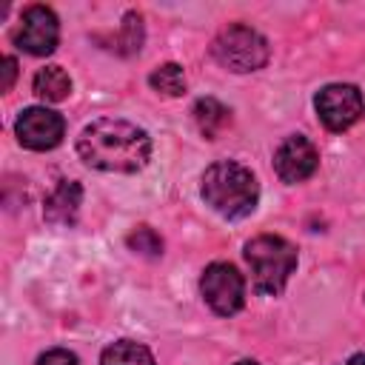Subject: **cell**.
Instances as JSON below:
<instances>
[{
    "instance_id": "cell-8",
    "label": "cell",
    "mask_w": 365,
    "mask_h": 365,
    "mask_svg": "<svg viewBox=\"0 0 365 365\" xmlns=\"http://www.w3.org/2000/svg\"><path fill=\"white\" fill-rule=\"evenodd\" d=\"M14 131H17L20 145H26L31 151H48L63 140L66 123L57 111H51L46 106H34V108H26L17 117Z\"/></svg>"
},
{
    "instance_id": "cell-17",
    "label": "cell",
    "mask_w": 365,
    "mask_h": 365,
    "mask_svg": "<svg viewBox=\"0 0 365 365\" xmlns=\"http://www.w3.org/2000/svg\"><path fill=\"white\" fill-rule=\"evenodd\" d=\"M37 365H80V362H77V356H74L71 351H63V348H54V351H48V354H43V356L37 359Z\"/></svg>"
},
{
    "instance_id": "cell-4",
    "label": "cell",
    "mask_w": 365,
    "mask_h": 365,
    "mask_svg": "<svg viewBox=\"0 0 365 365\" xmlns=\"http://www.w3.org/2000/svg\"><path fill=\"white\" fill-rule=\"evenodd\" d=\"M211 54L228 71L245 74V71H257L268 63V40L259 31H254L242 23H234L214 37Z\"/></svg>"
},
{
    "instance_id": "cell-10",
    "label": "cell",
    "mask_w": 365,
    "mask_h": 365,
    "mask_svg": "<svg viewBox=\"0 0 365 365\" xmlns=\"http://www.w3.org/2000/svg\"><path fill=\"white\" fill-rule=\"evenodd\" d=\"M80 202H83V188H80V182H74V180H60L57 188L46 197L43 217H46L51 225H71V222L77 220Z\"/></svg>"
},
{
    "instance_id": "cell-16",
    "label": "cell",
    "mask_w": 365,
    "mask_h": 365,
    "mask_svg": "<svg viewBox=\"0 0 365 365\" xmlns=\"http://www.w3.org/2000/svg\"><path fill=\"white\" fill-rule=\"evenodd\" d=\"M128 248L134 251V254H140V257H148V259H154V257H160L163 254V240H160V234L154 231V228H148V225H140V228H134L131 234H128Z\"/></svg>"
},
{
    "instance_id": "cell-5",
    "label": "cell",
    "mask_w": 365,
    "mask_h": 365,
    "mask_svg": "<svg viewBox=\"0 0 365 365\" xmlns=\"http://www.w3.org/2000/svg\"><path fill=\"white\" fill-rule=\"evenodd\" d=\"M200 291H202V299L208 302V308L220 317L237 314L245 302V279L228 262H211L202 271Z\"/></svg>"
},
{
    "instance_id": "cell-13",
    "label": "cell",
    "mask_w": 365,
    "mask_h": 365,
    "mask_svg": "<svg viewBox=\"0 0 365 365\" xmlns=\"http://www.w3.org/2000/svg\"><path fill=\"white\" fill-rule=\"evenodd\" d=\"M100 365H154V356L145 345L120 339V342H111L100 354Z\"/></svg>"
},
{
    "instance_id": "cell-12",
    "label": "cell",
    "mask_w": 365,
    "mask_h": 365,
    "mask_svg": "<svg viewBox=\"0 0 365 365\" xmlns=\"http://www.w3.org/2000/svg\"><path fill=\"white\" fill-rule=\"evenodd\" d=\"M68 91H71V80L60 66H46L34 74V94L40 100L60 103V100L68 97Z\"/></svg>"
},
{
    "instance_id": "cell-9",
    "label": "cell",
    "mask_w": 365,
    "mask_h": 365,
    "mask_svg": "<svg viewBox=\"0 0 365 365\" xmlns=\"http://www.w3.org/2000/svg\"><path fill=\"white\" fill-rule=\"evenodd\" d=\"M317 165H319L317 145L302 134L285 137L274 151V168L282 182H302L317 171Z\"/></svg>"
},
{
    "instance_id": "cell-19",
    "label": "cell",
    "mask_w": 365,
    "mask_h": 365,
    "mask_svg": "<svg viewBox=\"0 0 365 365\" xmlns=\"http://www.w3.org/2000/svg\"><path fill=\"white\" fill-rule=\"evenodd\" d=\"M345 365H365V354H354V356H351Z\"/></svg>"
},
{
    "instance_id": "cell-20",
    "label": "cell",
    "mask_w": 365,
    "mask_h": 365,
    "mask_svg": "<svg viewBox=\"0 0 365 365\" xmlns=\"http://www.w3.org/2000/svg\"><path fill=\"white\" fill-rule=\"evenodd\" d=\"M237 365H259V362H254V359H240Z\"/></svg>"
},
{
    "instance_id": "cell-1",
    "label": "cell",
    "mask_w": 365,
    "mask_h": 365,
    "mask_svg": "<svg viewBox=\"0 0 365 365\" xmlns=\"http://www.w3.org/2000/svg\"><path fill=\"white\" fill-rule=\"evenodd\" d=\"M77 154L86 165L111 174H134L151 157V140L128 120L100 117L77 137Z\"/></svg>"
},
{
    "instance_id": "cell-2",
    "label": "cell",
    "mask_w": 365,
    "mask_h": 365,
    "mask_svg": "<svg viewBox=\"0 0 365 365\" xmlns=\"http://www.w3.org/2000/svg\"><path fill=\"white\" fill-rule=\"evenodd\" d=\"M202 200L222 217H245L257 208L259 200V185L254 174L234 163V160H220L205 168L202 174Z\"/></svg>"
},
{
    "instance_id": "cell-7",
    "label": "cell",
    "mask_w": 365,
    "mask_h": 365,
    "mask_svg": "<svg viewBox=\"0 0 365 365\" xmlns=\"http://www.w3.org/2000/svg\"><path fill=\"white\" fill-rule=\"evenodd\" d=\"M57 40H60L57 14L46 6H29L20 17V29L14 31L17 48H23L34 57H46L57 48Z\"/></svg>"
},
{
    "instance_id": "cell-15",
    "label": "cell",
    "mask_w": 365,
    "mask_h": 365,
    "mask_svg": "<svg viewBox=\"0 0 365 365\" xmlns=\"http://www.w3.org/2000/svg\"><path fill=\"white\" fill-rule=\"evenodd\" d=\"M114 43H117L114 48H117L120 54H134V51H140V46H143V20H140L137 11H128V14L123 17V26H120Z\"/></svg>"
},
{
    "instance_id": "cell-6",
    "label": "cell",
    "mask_w": 365,
    "mask_h": 365,
    "mask_svg": "<svg viewBox=\"0 0 365 365\" xmlns=\"http://www.w3.org/2000/svg\"><path fill=\"white\" fill-rule=\"evenodd\" d=\"M317 114L328 131H345L365 114V100L356 86L348 83H331L314 97Z\"/></svg>"
},
{
    "instance_id": "cell-18",
    "label": "cell",
    "mask_w": 365,
    "mask_h": 365,
    "mask_svg": "<svg viewBox=\"0 0 365 365\" xmlns=\"http://www.w3.org/2000/svg\"><path fill=\"white\" fill-rule=\"evenodd\" d=\"M14 77H17V60L14 57H3V91H11L14 86Z\"/></svg>"
},
{
    "instance_id": "cell-11",
    "label": "cell",
    "mask_w": 365,
    "mask_h": 365,
    "mask_svg": "<svg viewBox=\"0 0 365 365\" xmlns=\"http://www.w3.org/2000/svg\"><path fill=\"white\" fill-rule=\"evenodd\" d=\"M194 123L205 140H217L231 125V111L214 97H200L194 103Z\"/></svg>"
},
{
    "instance_id": "cell-3",
    "label": "cell",
    "mask_w": 365,
    "mask_h": 365,
    "mask_svg": "<svg viewBox=\"0 0 365 365\" xmlns=\"http://www.w3.org/2000/svg\"><path fill=\"white\" fill-rule=\"evenodd\" d=\"M245 262L259 294H279L297 268V248L282 237L262 234L245 245Z\"/></svg>"
},
{
    "instance_id": "cell-14",
    "label": "cell",
    "mask_w": 365,
    "mask_h": 365,
    "mask_svg": "<svg viewBox=\"0 0 365 365\" xmlns=\"http://www.w3.org/2000/svg\"><path fill=\"white\" fill-rule=\"evenodd\" d=\"M148 83H151L154 91L168 94V97H180L185 91V74H182V68L177 63H165V66L154 68L151 77H148Z\"/></svg>"
}]
</instances>
